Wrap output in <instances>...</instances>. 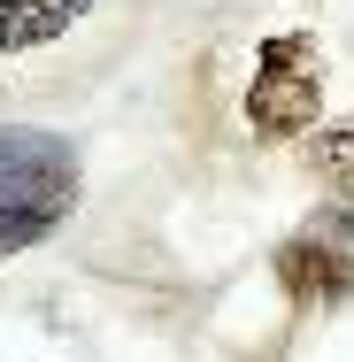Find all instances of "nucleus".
Masks as SVG:
<instances>
[{
  "label": "nucleus",
  "instance_id": "nucleus-1",
  "mask_svg": "<svg viewBox=\"0 0 354 362\" xmlns=\"http://www.w3.org/2000/svg\"><path fill=\"white\" fill-rule=\"evenodd\" d=\"M77 209V146L54 132H0V262L39 247Z\"/></svg>",
  "mask_w": 354,
  "mask_h": 362
},
{
  "label": "nucleus",
  "instance_id": "nucleus-2",
  "mask_svg": "<svg viewBox=\"0 0 354 362\" xmlns=\"http://www.w3.org/2000/svg\"><path fill=\"white\" fill-rule=\"evenodd\" d=\"M316 116H324L316 47L300 31H270L254 54V77H247V124L262 139H300V132H316Z\"/></svg>",
  "mask_w": 354,
  "mask_h": 362
},
{
  "label": "nucleus",
  "instance_id": "nucleus-3",
  "mask_svg": "<svg viewBox=\"0 0 354 362\" xmlns=\"http://www.w3.org/2000/svg\"><path fill=\"white\" fill-rule=\"evenodd\" d=\"M278 286L300 308H339V300H354V247L339 239V216L308 223V231H293L278 247Z\"/></svg>",
  "mask_w": 354,
  "mask_h": 362
},
{
  "label": "nucleus",
  "instance_id": "nucleus-4",
  "mask_svg": "<svg viewBox=\"0 0 354 362\" xmlns=\"http://www.w3.org/2000/svg\"><path fill=\"white\" fill-rule=\"evenodd\" d=\"M77 16H85V0H0V47H8V54L47 47V39L70 31Z\"/></svg>",
  "mask_w": 354,
  "mask_h": 362
},
{
  "label": "nucleus",
  "instance_id": "nucleus-5",
  "mask_svg": "<svg viewBox=\"0 0 354 362\" xmlns=\"http://www.w3.org/2000/svg\"><path fill=\"white\" fill-rule=\"evenodd\" d=\"M308 170L324 177V193H331V216L354 231V124L324 132V139H308Z\"/></svg>",
  "mask_w": 354,
  "mask_h": 362
}]
</instances>
